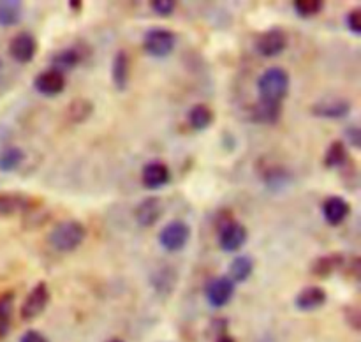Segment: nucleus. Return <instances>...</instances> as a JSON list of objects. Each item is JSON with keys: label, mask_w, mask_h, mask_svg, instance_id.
<instances>
[{"label": "nucleus", "mask_w": 361, "mask_h": 342, "mask_svg": "<svg viewBox=\"0 0 361 342\" xmlns=\"http://www.w3.org/2000/svg\"><path fill=\"white\" fill-rule=\"evenodd\" d=\"M257 101L267 104L282 106L291 88V76L284 67L271 66L257 78Z\"/></svg>", "instance_id": "f257e3e1"}, {"label": "nucleus", "mask_w": 361, "mask_h": 342, "mask_svg": "<svg viewBox=\"0 0 361 342\" xmlns=\"http://www.w3.org/2000/svg\"><path fill=\"white\" fill-rule=\"evenodd\" d=\"M87 238V228L76 219H66L51 228L48 235V243L59 252H73Z\"/></svg>", "instance_id": "f03ea898"}, {"label": "nucleus", "mask_w": 361, "mask_h": 342, "mask_svg": "<svg viewBox=\"0 0 361 342\" xmlns=\"http://www.w3.org/2000/svg\"><path fill=\"white\" fill-rule=\"evenodd\" d=\"M143 48L154 59H166L176 48V34L169 28L154 27L143 37Z\"/></svg>", "instance_id": "7ed1b4c3"}, {"label": "nucleus", "mask_w": 361, "mask_h": 342, "mask_svg": "<svg viewBox=\"0 0 361 342\" xmlns=\"http://www.w3.org/2000/svg\"><path fill=\"white\" fill-rule=\"evenodd\" d=\"M190 226L182 219L169 221L164 228L159 231V243L168 252H180L185 249V245L190 240Z\"/></svg>", "instance_id": "20e7f679"}, {"label": "nucleus", "mask_w": 361, "mask_h": 342, "mask_svg": "<svg viewBox=\"0 0 361 342\" xmlns=\"http://www.w3.org/2000/svg\"><path fill=\"white\" fill-rule=\"evenodd\" d=\"M49 300H51V293H49L48 284H46L44 281L37 282V284L28 291V295L25 296L23 303H21V309H20L21 319L34 321L35 317H39L42 312H44Z\"/></svg>", "instance_id": "39448f33"}, {"label": "nucleus", "mask_w": 361, "mask_h": 342, "mask_svg": "<svg viewBox=\"0 0 361 342\" xmlns=\"http://www.w3.org/2000/svg\"><path fill=\"white\" fill-rule=\"evenodd\" d=\"M254 48L264 59H275L288 48V34L282 28H268L257 35L254 41Z\"/></svg>", "instance_id": "423d86ee"}, {"label": "nucleus", "mask_w": 361, "mask_h": 342, "mask_svg": "<svg viewBox=\"0 0 361 342\" xmlns=\"http://www.w3.org/2000/svg\"><path fill=\"white\" fill-rule=\"evenodd\" d=\"M249 240V231L242 222L229 219L219 228V247L224 252H238Z\"/></svg>", "instance_id": "0eeeda50"}, {"label": "nucleus", "mask_w": 361, "mask_h": 342, "mask_svg": "<svg viewBox=\"0 0 361 342\" xmlns=\"http://www.w3.org/2000/svg\"><path fill=\"white\" fill-rule=\"evenodd\" d=\"M236 291V284L228 277V275H221V277L212 279L204 288V298H207L208 305L214 309H222L228 305L233 300Z\"/></svg>", "instance_id": "6e6552de"}, {"label": "nucleus", "mask_w": 361, "mask_h": 342, "mask_svg": "<svg viewBox=\"0 0 361 342\" xmlns=\"http://www.w3.org/2000/svg\"><path fill=\"white\" fill-rule=\"evenodd\" d=\"M353 104L345 97H323L316 101L310 108L314 116L324 120H341L351 113Z\"/></svg>", "instance_id": "1a4fd4ad"}, {"label": "nucleus", "mask_w": 361, "mask_h": 342, "mask_svg": "<svg viewBox=\"0 0 361 342\" xmlns=\"http://www.w3.org/2000/svg\"><path fill=\"white\" fill-rule=\"evenodd\" d=\"M66 74L60 73V71L51 69V67L46 71H41V73L34 78V81H32L34 90L37 92V94L44 95V97H56V95H60L66 90Z\"/></svg>", "instance_id": "9d476101"}, {"label": "nucleus", "mask_w": 361, "mask_h": 342, "mask_svg": "<svg viewBox=\"0 0 361 342\" xmlns=\"http://www.w3.org/2000/svg\"><path fill=\"white\" fill-rule=\"evenodd\" d=\"M171 182V169L161 161H150L141 169V183L145 189L157 190Z\"/></svg>", "instance_id": "9b49d317"}, {"label": "nucleus", "mask_w": 361, "mask_h": 342, "mask_svg": "<svg viewBox=\"0 0 361 342\" xmlns=\"http://www.w3.org/2000/svg\"><path fill=\"white\" fill-rule=\"evenodd\" d=\"M162 214H164V203L161 197L150 196L145 197L134 210V219L141 228H152L161 221Z\"/></svg>", "instance_id": "f8f14e48"}, {"label": "nucleus", "mask_w": 361, "mask_h": 342, "mask_svg": "<svg viewBox=\"0 0 361 342\" xmlns=\"http://www.w3.org/2000/svg\"><path fill=\"white\" fill-rule=\"evenodd\" d=\"M37 53V41L30 32H20L9 42V55L18 63H28Z\"/></svg>", "instance_id": "ddd939ff"}, {"label": "nucleus", "mask_w": 361, "mask_h": 342, "mask_svg": "<svg viewBox=\"0 0 361 342\" xmlns=\"http://www.w3.org/2000/svg\"><path fill=\"white\" fill-rule=\"evenodd\" d=\"M328 295L321 286H307L295 296V307L300 312H314L326 303Z\"/></svg>", "instance_id": "4468645a"}, {"label": "nucleus", "mask_w": 361, "mask_h": 342, "mask_svg": "<svg viewBox=\"0 0 361 342\" xmlns=\"http://www.w3.org/2000/svg\"><path fill=\"white\" fill-rule=\"evenodd\" d=\"M324 221L330 226H341L351 214V204L342 196H330L321 204Z\"/></svg>", "instance_id": "2eb2a0df"}, {"label": "nucleus", "mask_w": 361, "mask_h": 342, "mask_svg": "<svg viewBox=\"0 0 361 342\" xmlns=\"http://www.w3.org/2000/svg\"><path fill=\"white\" fill-rule=\"evenodd\" d=\"M130 76V60L126 49H118L111 62V80L118 92H126Z\"/></svg>", "instance_id": "dca6fc26"}, {"label": "nucleus", "mask_w": 361, "mask_h": 342, "mask_svg": "<svg viewBox=\"0 0 361 342\" xmlns=\"http://www.w3.org/2000/svg\"><path fill=\"white\" fill-rule=\"evenodd\" d=\"M348 263L345 256L342 252H330V254H324V256H319L314 259L312 267H310V271H312L316 277H330L331 274L335 271L342 270L344 264Z\"/></svg>", "instance_id": "f3484780"}, {"label": "nucleus", "mask_w": 361, "mask_h": 342, "mask_svg": "<svg viewBox=\"0 0 361 342\" xmlns=\"http://www.w3.org/2000/svg\"><path fill=\"white\" fill-rule=\"evenodd\" d=\"M81 59H83V56H81L80 49L74 48V46H67V48H62L59 49V51L53 53L49 62H51V69L60 71V73L66 74L67 71L80 66Z\"/></svg>", "instance_id": "a211bd4d"}, {"label": "nucleus", "mask_w": 361, "mask_h": 342, "mask_svg": "<svg viewBox=\"0 0 361 342\" xmlns=\"http://www.w3.org/2000/svg\"><path fill=\"white\" fill-rule=\"evenodd\" d=\"M349 161H351V157H349L348 145L342 140L331 141L330 147L324 152V166L328 169H341L345 168L349 164Z\"/></svg>", "instance_id": "6ab92c4d"}, {"label": "nucleus", "mask_w": 361, "mask_h": 342, "mask_svg": "<svg viewBox=\"0 0 361 342\" xmlns=\"http://www.w3.org/2000/svg\"><path fill=\"white\" fill-rule=\"evenodd\" d=\"M291 180L293 173L286 169L284 166H271V168L264 169L263 173V183L268 190H274V193L286 189L291 183Z\"/></svg>", "instance_id": "aec40b11"}, {"label": "nucleus", "mask_w": 361, "mask_h": 342, "mask_svg": "<svg viewBox=\"0 0 361 342\" xmlns=\"http://www.w3.org/2000/svg\"><path fill=\"white\" fill-rule=\"evenodd\" d=\"M214 111H212L210 106L207 104H194L192 108L187 111V122H189L190 129L197 130V133H201V130H207L208 127L214 123Z\"/></svg>", "instance_id": "412c9836"}, {"label": "nucleus", "mask_w": 361, "mask_h": 342, "mask_svg": "<svg viewBox=\"0 0 361 342\" xmlns=\"http://www.w3.org/2000/svg\"><path fill=\"white\" fill-rule=\"evenodd\" d=\"M152 286L161 296H169L176 284V271L171 267H161L150 277Z\"/></svg>", "instance_id": "4be33fe9"}, {"label": "nucleus", "mask_w": 361, "mask_h": 342, "mask_svg": "<svg viewBox=\"0 0 361 342\" xmlns=\"http://www.w3.org/2000/svg\"><path fill=\"white\" fill-rule=\"evenodd\" d=\"M30 207L28 197L16 193H2L0 194V219L11 217L14 214L27 210Z\"/></svg>", "instance_id": "5701e85b"}, {"label": "nucleus", "mask_w": 361, "mask_h": 342, "mask_svg": "<svg viewBox=\"0 0 361 342\" xmlns=\"http://www.w3.org/2000/svg\"><path fill=\"white\" fill-rule=\"evenodd\" d=\"M254 271V259L250 256H235V259L228 267V277L235 284L249 281Z\"/></svg>", "instance_id": "b1692460"}, {"label": "nucleus", "mask_w": 361, "mask_h": 342, "mask_svg": "<svg viewBox=\"0 0 361 342\" xmlns=\"http://www.w3.org/2000/svg\"><path fill=\"white\" fill-rule=\"evenodd\" d=\"M92 113H94V102H92L90 99L80 97V99H73V101L69 102L66 115L69 122L83 123L90 118Z\"/></svg>", "instance_id": "393cba45"}, {"label": "nucleus", "mask_w": 361, "mask_h": 342, "mask_svg": "<svg viewBox=\"0 0 361 342\" xmlns=\"http://www.w3.org/2000/svg\"><path fill=\"white\" fill-rule=\"evenodd\" d=\"M25 152L16 145H7L0 150V171L13 173L23 164Z\"/></svg>", "instance_id": "a878e982"}, {"label": "nucleus", "mask_w": 361, "mask_h": 342, "mask_svg": "<svg viewBox=\"0 0 361 342\" xmlns=\"http://www.w3.org/2000/svg\"><path fill=\"white\" fill-rule=\"evenodd\" d=\"M23 16V4L20 0H0V27H14Z\"/></svg>", "instance_id": "bb28decb"}, {"label": "nucleus", "mask_w": 361, "mask_h": 342, "mask_svg": "<svg viewBox=\"0 0 361 342\" xmlns=\"http://www.w3.org/2000/svg\"><path fill=\"white\" fill-rule=\"evenodd\" d=\"M282 115V106L256 101L252 108V120L257 123H277Z\"/></svg>", "instance_id": "cd10ccee"}, {"label": "nucleus", "mask_w": 361, "mask_h": 342, "mask_svg": "<svg viewBox=\"0 0 361 342\" xmlns=\"http://www.w3.org/2000/svg\"><path fill=\"white\" fill-rule=\"evenodd\" d=\"M13 305L14 293L6 291L0 295V338L6 337L11 330V321H13Z\"/></svg>", "instance_id": "c85d7f7f"}, {"label": "nucleus", "mask_w": 361, "mask_h": 342, "mask_svg": "<svg viewBox=\"0 0 361 342\" xmlns=\"http://www.w3.org/2000/svg\"><path fill=\"white\" fill-rule=\"evenodd\" d=\"M293 9H295L296 16H300L302 20H309V18L317 16L324 9V2L323 0H296L293 2Z\"/></svg>", "instance_id": "c756f323"}, {"label": "nucleus", "mask_w": 361, "mask_h": 342, "mask_svg": "<svg viewBox=\"0 0 361 342\" xmlns=\"http://www.w3.org/2000/svg\"><path fill=\"white\" fill-rule=\"evenodd\" d=\"M150 9L154 11L157 16L168 18V16H171L173 13H175L176 2H175V0H152Z\"/></svg>", "instance_id": "7c9ffc66"}, {"label": "nucleus", "mask_w": 361, "mask_h": 342, "mask_svg": "<svg viewBox=\"0 0 361 342\" xmlns=\"http://www.w3.org/2000/svg\"><path fill=\"white\" fill-rule=\"evenodd\" d=\"M345 25L351 30V34L361 35V9L355 7L353 11H349L348 16H345Z\"/></svg>", "instance_id": "2f4dec72"}, {"label": "nucleus", "mask_w": 361, "mask_h": 342, "mask_svg": "<svg viewBox=\"0 0 361 342\" xmlns=\"http://www.w3.org/2000/svg\"><path fill=\"white\" fill-rule=\"evenodd\" d=\"M344 138L345 145H351L353 148H361V129L358 126H349L348 129L344 130Z\"/></svg>", "instance_id": "473e14b6"}, {"label": "nucleus", "mask_w": 361, "mask_h": 342, "mask_svg": "<svg viewBox=\"0 0 361 342\" xmlns=\"http://www.w3.org/2000/svg\"><path fill=\"white\" fill-rule=\"evenodd\" d=\"M345 321H348L355 330H360L361 312L358 307H348V309H345Z\"/></svg>", "instance_id": "72a5a7b5"}, {"label": "nucleus", "mask_w": 361, "mask_h": 342, "mask_svg": "<svg viewBox=\"0 0 361 342\" xmlns=\"http://www.w3.org/2000/svg\"><path fill=\"white\" fill-rule=\"evenodd\" d=\"M20 342H48V338L37 330H27L20 337Z\"/></svg>", "instance_id": "f704fd0d"}, {"label": "nucleus", "mask_w": 361, "mask_h": 342, "mask_svg": "<svg viewBox=\"0 0 361 342\" xmlns=\"http://www.w3.org/2000/svg\"><path fill=\"white\" fill-rule=\"evenodd\" d=\"M81 6H83V4H81V0H71L69 2V7L73 11H81Z\"/></svg>", "instance_id": "c9c22d12"}, {"label": "nucleus", "mask_w": 361, "mask_h": 342, "mask_svg": "<svg viewBox=\"0 0 361 342\" xmlns=\"http://www.w3.org/2000/svg\"><path fill=\"white\" fill-rule=\"evenodd\" d=\"M217 342H235V338L229 337V335H221V337L217 338Z\"/></svg>", "instance_id": "e433bc0d"}, {"label": "nucleus", "mask_w": 361, "mask_h": 342, "mask_svg": "<svg viewBox=\"0 0 361 342\" xmlns=\"http://www.w3.org/2000/svg\"><path fill=\"white\" fill-rule=\"evenodd\" d=\"M108 342H123V341H120V338H111V341H108Z\"/></svg>", "instance_id": "4c0bfd02"}, {"label": "nucleus", "mask_w": 361, "mask_h": 342, "mask_svg": "<svg viewBox=\"0 0 361 342\" xmlns=\"http://www.w3.org/2000/svg\"><path fill=\"white\" fill-rule=\"evenodd\" d=\"M0 67H2V62H0Z\"/></svg>", "instance_id": "58836bf2"}]
</instances>
